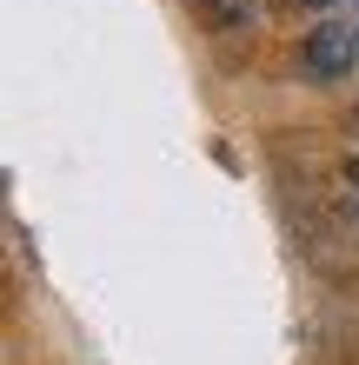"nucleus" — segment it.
I'll list each match as a JSON object with an SVG mask.
<instances>
[{"instance_id": "nucleus-1", "label": "nucleus", "mask_w": 359, "mask_h": 365, "mask_svg": "<svg viewBox=\"0 0 359 365\" xmlns=\"http://www.w3.org/2000/svg\"><path fill=\"white\" fill-rule=\"evenodd\" d=\"M300 60H306V80H346L359 67V20H320Z\"/></svg>"}, {"instance_id": "nucleus-3", "label": "nucleus", "mask_w": 359, "mask_h": 365, "mask_svg": "<svg viewBox=\"0 0 359 365\" xmlns=\"http://www.w3.org/2000/svg\"><path fill=\"white\" fill-rule=\"evenodd\" d=\"M346 180H353V186H359V153H353V160H346Z\"/></svg>"}, {"instance_id": "nucleus-4", "label": "nucleus", "mask_w": 359, "mask_h": 365, "mask_svg": "<svg viewBox=\"0 0 359 365\" xmlns=\"http://www.w3.org/2000/svg\"><path fill=\"white\" fill-rule=\"evenodd\" d=\"M306 7H333V0H306Z\"/></svg>"}, {"instance_id": "nucleus-2", "label": "nucleus", "mask_w": 359, "mask_h": 365, "mask_svg": "<svg viewBox=\"0 0 359 365\" xmlns=\"http://www.w3.org/2000/svg\"><path fill=\"white\" fill-rule=\"evenodd\" d=\"M200 7H206L213 27H246V20L260 14V0H200Z\"/></svg>"}]
</instances>
